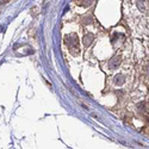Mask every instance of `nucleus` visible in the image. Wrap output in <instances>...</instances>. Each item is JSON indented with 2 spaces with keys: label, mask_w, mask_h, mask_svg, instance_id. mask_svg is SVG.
Masks as SVG:
<instances>
[{
  "label": "nucleus",
  "mask_w": 149,
  "mask_h": 149,
  "mask_svg": "<svg viewBox=\"0 0 149 149\" xmlns=\"http://www.w3.org/2000/svg\"><path fill=\"white\" fill-rule=\"evenodd\" d=\"M115 81H116V84H117V85H120V84H123L124 79H123V77H122V75H117V78L115 79Z\"/></svg>",
  "instance_id": "nucleus-4"
},
{
  "label": "nucleus",
  "mask_w": 149,
  "mask_h": 149,
  "mask_svg": "<svg viewBox=\"0 0 149 149\" xmlns=\"http://www.w3.org/2000/svg\"><path fill=\"white\" fill-rule=\"evenodd\" d=\"M92 41H93V36L91 33L90 35H86V37H85V45H90Z\"/></svg>",
  "instance_id": "nucleus-2"
},
{
  "label": "nucleus",
  "mask_w": 149,
  "mask_h": 149,
  "mask_svg": "<svg viewBox=\"0 0 149 149\" xmlns=\"http://www.w3.org/2000/svg\"><path fill=\"white\" fill-rule=\"evenodd\" d=\"M147 120H148V123H149V116H148V118H147Z\"/></svg>",
  "instance_id": "nucleus-5"
},
{
  "label": "nucleus",
  "mask_w": 149,
  "mask_h": 149,
  "mask_svg": "<svg viewBox=\"0 0 149 149\" xmlns=\"http://www.w3.org/2000/svg\"><path fill=\"white\" fill-rule=\"evenodd\" d=\"M92 3H93V0H81V1H80V5L87 7V6H90Z\"/></svg>",
  "instance_id": "nucleus-3"
},
{
  "label": "nucleus",
  "mask_w": 149,
  "mask_h": 149,
  "mask_svg": "<svg viewBox=\"0 0 149 149\" xmlns=\"http://www.w3.org/2000/svg\"><path fill=\"white\" fill-rule=\"evenodd\" d=\"M119 63H120V57L119 56H115L112 60L110 61V67L111 68H115V67L119 66Z\"/></svg>",
  "instance_id": "nucleus-1"
}]
</instances>
